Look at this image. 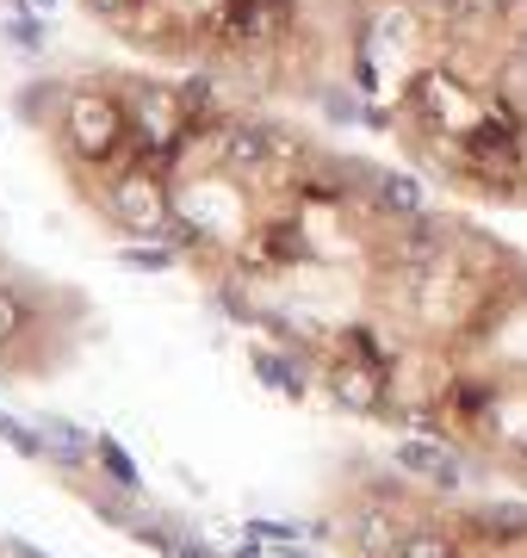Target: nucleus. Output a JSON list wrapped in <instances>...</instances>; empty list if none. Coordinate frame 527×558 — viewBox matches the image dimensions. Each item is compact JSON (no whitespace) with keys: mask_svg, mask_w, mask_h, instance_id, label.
Listing matches in <instances>:
<instances>
[{"mask_svg":"<svg viewBox=\"0 0 527 558\" xmlns=\"http://www.w3.org/2000/svg\"><path fill=\"white\" fill-rule=\"evenodd\" d=\"M255 373H261V385H273V391H285V398H298V391H305V385H298V373H292V354L255 348Z\"/></svg>","mask_w":527,"mask_h":558,"instance_id":"f8f14e48","label":"nucleus"},{"mask_svg":"<svg viewBox=\"0 0 527 558\" xmlns=\"http://www.w3.org/2000/svg\"><path fill=\"white\" fill-rule=\"evenodd\" d=\"M366 186H372L379 211H385V218H397V223H416L428 211L422 186H416L409 174H397V168H366Z\"/></svg>","mask_w":527,"mask_h":558,"instance_id":"0eeeda50","label":"nucleus"},{"mask_svg":"<svg viewBox=\"0 0 527 558\" xmlns=\"http://www.w3.org/2000/svg\"><path fill=\"white\" fill-rule=\"evenodd\" d=\"M38 7H57V0H38Z\"/></svg>","mask_w":527,"mask_h":558,"instance_id":"6ab92c4d","label":"nucleus"},{"mask_svg":"<svg viewBox=\"0 0 527 558\" xmlns=\"http://www.w3.org/2000/svg\"><path fill=\"white\" fill-rule=\"evenodd\" d=\"M515 50H522V57H527V20H522V32H515Z\"/></svg>","mask_w":527,"mask_h":558,"instance_id":"a211bd4d","label":"nucleus"},{"mask_svg":"<svg viewBox=\"0 0 527 558\" xmlns=\"http://www.w3.org/2000/svg\"><path fill=\"white\" fill-rule=\"evenodd\" d=\"M466 534L485 539V546H508V539H527V509H508V502H490V509H471Z\"/></svg>","mask_w":527,"mask_h":558,"instance_id":"6e6552de","label":"nucleus"},{"mask_svg":"<svg viewBox=\"0 0 527 558\" xmlns=\"http://www.w3.org/2000/svg\"><path fill=\"white\" fill-rule=\"evenodd\" d=\"M32 323H38V304L25 299L20 286L0 279V354H13V348L32 336Z\"/></svg>","mask_w":527,"mask_h":558,"instance_id":"9d476101","label":"nucleus"},{"mask_svg":"<svg viewBox=\"0 0 527 558\" xmlns=\"http://www.w3.org/2000/svg\"><path fill=\"white\" fill-rule=\"evenodd\" d=\"M248 534L261 539V546H292L305 527H298V521H248Z\"/></svg>","mask_w":527,"mask_h":558,"instance_id":"dca6fc26","label":"nucleus"},{"mask_svg":"<svg viewBox=\"0 0 527 558\" xmlns=\"http://www.w3.org/2000/svg\"><path fill=\"white\" fill-rule=\"evenodd\" d=\"M57 143H62V156L69 161H94V168H106V161L131 156L137 131H131V112L112 106L106 94H69V106H62V119H57Z\"/></svg>","mask_w":527,"mask_h":558,"instance_id":"f257e3e1","label":"nucleus"},{"mask_svg":"<svg viewBox=\"0 0 527 558\" xmlns=\"http://www.w3.org/2000/svg\"><path fill=\"white\" fill-rule=\"evenodd\" d=\"M347 539H354V553H366V558H397V546H404L397 509H391L385 497L354 502V515H347Z\"/></svg>","mask_w":527,"mask_h":558,"instance_id":"39448f33","label":"nucleus"},{"mask_svg":"<svg viewBox=\"0 0 527 558\" xmlns=\"http://www.w3.org/2000/svg\"><path fill=\"white\" fill-rule=\"evenodd\" d=\"M38 435H44V453H57V465H69V472L87 465V453H94V440L82 428H69V422H44Z\"/></svg>","mask_w":527,"mask_h":558,"instance_id":"9b49d317","label":"nucleus"},{"mask_svg":"<svg viewBox=\"0 0 527 558\" xmlns=\"http://www.w3.org/2000/svg\"><path fill=\"white\" fill-rule=\"evenodd\" d=\"M124 267H137V274H168V267H174V248H168V242H131V248H124Z\"/></svg>","mask_w":527,"mask_h":558,"instance_id":"2eb2a0df","label":"nucleus"},{"mask_svg":"<svg viewBox=\"0 0 527 558\" xmlns=\"http://www.w3.org/2000/svg\"><path fill=\"white\" fill-rule=\"evenodd\" d=\"M397 558H459V546H453L446 534H434V527H416V534H404Z\"/></svg>","mask_w":527,"mask_h":558,"instance_id":"4468645a","label":"nucleus"},{"mask_svg":"<svg viewBox=\"0 0 527 558\" xmlns=\"http://www.w3.org/2000/svg\"><path fill=\"white\" fill-rule=\"evenodd\" d=\"M106 211L137 230V236H162L174 205H168V174H149V168H119L112 186H106Z\"/></svg>","mask_w":527,"mask_h":558,"instance_id":"f03ea898","label":"nucleus"},{"mask_svg":"<svg viewBox=\"0 0 527 558\" xmlns=\"http://www.w3.org/2000/svg\"><path fill=\"white\" fill-rule=\"evenodd\" d=\"M0 440H7V447H20V453H32V459L44 453V435H32V428H20V422L7 416V410H0Z\"/></svg>","mask_w":527,"mask_h":558,"instance_id":"f3484780","label":"nucleus"},{"mask_svg":"<svg viewBox=\"0 0 527 558\" xmlns=\"http://www.w3.org/2000/svg\"><path fill=\"white\" fill-rule=\"evenodd\" d=\"M397 465H409L416 478L441 484V490H459V465H453L441 447H428V440H404V447H397Z\"/></svg>","mask_w":527,"mask_h":558,"instance_id":"1a4fd4ad","label":"nucleus"},{"mask_svg":"<svg viewBox=\"0 0 527 558\" xmlns=\"http://www.w3.org/2000/svg\"><path fill=\"white\" fill-rule=\"evenodd\" d=\"M292 20V0H230L223 7V44H273Z\"/></svg>","mask_w":527,"mask_h":558,"instance_id":"20e7f679","label":"nucleus"},{"mask_svg":"<svg viewBox=\"0 0 527 558\" xmlns=\"http://www.w3.org/2000/svg\"><path fill=\"white\" fill-rule=\"evenodd\" d=\"M94 459L106 465V478L119 484V490H137V465H131V453L112 435H94Z\"/></svg>","mask_w":527,"mask_h":558,"instance_id":"ddd939ff","label":"nucleus"},{"mask_svg":"<svg viewBox=\"0 0 527 558\" xmlns=\"http://www.w3.org/2000/svg\"><path fill=\"white\" fill-rule=\"evenodd\" d=\"M218 168H230V174H261V168H273V143H267V124H223V156Z\"/></svg>","mask_w":527,"mask_h":558,"instance_id":"423d86ee","label":"nucleus"},{"mask_svg":"<svg viewBox=\"0 0 527 558\" xmlns=\"http://www.w3.org/2000/svg\"><path fill=\"white\" fill-rule=\"evenodd\" d=\"M323 385L347 416H372V410H385V398H391V366H372V360H360V354L354 360L335 354L323 366Z\"/></svg>","mask_w":527,"mask_h":558,"instance_id":"7ed1b4c3","label":"nucleus"}]
</instances>
